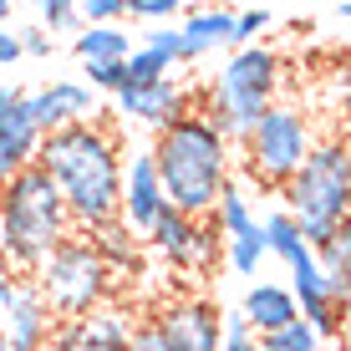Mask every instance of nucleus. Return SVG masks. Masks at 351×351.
<instances>
[{
    "label": "nucleus",
    "mask_w": 351,
    "mask_h": 351,
    "mask_svg": "<svg viewBox=\"0 0 351 351\" xmlns=\"http://www.w3.org/2000/svg\"><path fill=\"white\" fill-rule=\"evenodd\" d=\"M31 163L62 193L71 229L92 234V229L117 219V199H123V143L97 117L66 123L56 132H41Z\"/></svg>",
    "instance_id": "f257e3e1"
},
{
    "label": "nucleus",
    "mask_w": 351,
    "mask_h": 351,
    "mask_svg": "<svg viewBox=\"0 0 351 351\" xmlns=\"http://www.w3.org/2000/svg\"><path fill=\"white\" fill-rule=\"evenodd\" d=\"M148 158L168 209H178L184 219H209L219 193L229 189V138H219L199 112H184L153 132Z\"/></svg>",
    "instance_id": "f03ea898"
},
{
    "label": "nucleus",
    "mask_w": 351,
    "mask_h": 351,
    "mask_svg": "<svg viewBox=\"0 0 351 351\" xmlns=\"http://www.w3.org/2000/svg\"><path fill=\"white\" fill-rule=\"evenodd\" d=\"M66 234H77L66 219L62 193L36 163H26L0 189V260L21 275H36V265L51 255Z\"/></svg>",
    "instance_id": "7ed1b4c3"
},
{
    "label": "nucleus",
    "mask_w": 351,
    "mask_h": 351,
    "mask_svg": "<svg viewBox=\"0 0 351 351\" xmlns=\"http://www.w3.org/2000/svg\"><path fill=\"white\" fill-rule=\"evenodd\" d=\"M280 193L290 199L285 214L295 219V234L311 250H321L346 224V209H351V148H346V138L311 143L306 163L290 173V184Z\"/></svg>",
    "instance_id": "20e7f679"
},
{
    "label": "nucleus",
    "mask_w": 351,
    "mask_h": 351,
    "mask_svg": "<svg viewBox=\"0 0 351 351\" xmlns=\"http://www.w3.org/2000/svg\"><path fill=\"white\" fill-rule=\"evenodd\" d=\"M280 92V56L270 46H239L229 62L214 71V82H204L193 97V112L204 117L219 138H239Z\"/></svg>",
    "instance_id": "39448f33"
},
{
    "label": "nucleus",
    "mask_w": 351,
    "mask_h": 351,
    "mask_svg": "<svg viewBox=\"0 0 351 351\" xmlns=\"http://www.w3.org/2000/svg\"><path fill=\"white\" fill-rule=\"evenodd\" d=\"M31 280L41 290L51 321H77V316H87V311L107 306V295H112V270H107V260L92 250L87 234H66L51 255L36 265Z\"/></svg>",
    "instance_id": "423d86ee"
},
{
    "label": "nucleus",
    "mask_w": 351,
    "mask_h": 351,
    "mask_svg": "<svg viewBox=\"0 0 351 351\" xmlns=\"http://www.w3.org/2000/svg\"><path fill=\"white\" fill-rule=\"evenodd\" d=\"M311 143H316L311 117H306V107H295V102H270L255 123L239 132L245 168L260 178L265 189H275V193L290 184V173H295L300 163H306Z\"/></svg>",
    "instance_id": "0eeeda50"
},
{
    "label": "nucleus",
    "mask_w": 351,
    "mask_h": 351,
    "mask_svg": "<svg viewBox=\"0 0 351 351\" xmlns=\"http://www.w3.org/2000/svg\"><path fill=\"white\" fill-rule=\"evenodd\" d=\"M260 234H265V255H280V260L290 265V275H295V290H290L295 316L306 321L316 336H336V331H341V311H346V306L331 295L326 275L316 270V250L295 234V219L280 209V214H270V219L260 224Z\"/></svg>",
    "instance_id": "6e6552de"
},
{
    "label": "nucleus",
    "mask_w": 351,
    "mask_h": 351,
    "mask_svg": "<svg viewBox=\"0 0 351 351\" xmlns=\"http://www.w3.org/2000/svg\"><path fill=\"white\" fill-rule=\"evenodd\" d=\"M0 336H5V351H46V336H51V311L36 280L21 270L0 275Z\"/></svg>",
    "instance_id": "1a4fd4ad"
},
{
    "label": "nucleus",
    "mask_w": 351,
    "mask_h": 351,
    "mask_svg": "<svg viewBox=\"0 0 351 351\" xmlns=\"http://www.w3.org/2000/svg\"><path fill=\"white\" fill-rule=\"evenodd\" d=\"M112 112L123 123H138V128H168L173 117L193 112V92L184 87L178 77H163V82H138V87H123L112 92Z\"/></svg>",
    "instance_id": "9d476101"
},
{
    "label": "nucleus",
    "mask_w": 351,
    "mask_h": 351,
    "mask_svg": "<svg viewBox=\"0 0 351 351\" xmlns=\"http://www.w3.org/2000/svg\"><path fill=\"white\" fill-rule=\"evenodd\" d=\"M163 209H168V199H163L158 173H153V158H148V148H138L132 158H123V199H117V224H123L132 239H143L153 224H158Z\"/></svg>",
    "instance_id": "9b49d317"
},
{
    "label": "nucleus",
    "mask_w": 351,
    "mask_h": 351,
    "mask_svg": "<svg viewBox=\"0 0 351 351\" xmlns=\"http://www.w3.org/2000/svg\"><path fill=\"white\" fill-rule=\"evenodd\" d=\"M153 321H158L163 341L173 351H219L224 346L219 306H209V300H173V306H163Z\"/></svg>",
    "instance_id": "f8f14e48"
},
{
    "label": "nucleus",
    "mask_w": 351,
    "mask_h": 351,
    "mask_svg": "<svg viewBox=\"0 0 351 351\" xmlns=\"http://www.w3.org/2000/svg\"><path fill=\"white\" fill-rule=\"evenodd\" d=\"M26 112H31V123L41 132H56L66 123H87V117H97V92L87 87V82L56 77V82H46L41 92L26 97Z\"/></svg>",
    "instance_id": "ddd939ff"
},
{
    "label": "nucleus",
    "mask_w": 351,
    "mask_h": 351,
    "mask_svg": "<svg viewBox=\"0 0 351 351\" xmlns=\"http://www.w3.org/2000/svg\"><path fill=\"white\" fill-rule=\"evenodd\" d=\"M132 326H138V316H128L123 306H97L71 321V341H77V351H128Z\"/></svg>",
    "instance_id": "4468645a"
},
{
    "label": "nucleus",
    "mask_w": 351,
    "mask_h": 351,
    "mask_svg": "<svg viewBox=\"0 0 351 351\" xmlns=\"http://www.w3.org/2000/svg\"><path fill=\"white\" fill-rule=\"evenodd\" d=\"M239 316H245L250 336H265V331H280V326L295 321V300H290V285H275V280H260L245 290L239 300Z\"/></svg>",
    "instance_id": "2eb2a0df"
},
{
    "label": "nucleus",
    "mask_w": 351,
    "mask_h": 351,
    "mask_svg": "<svg viewBox=\"0 0 351 351\" xmlns=\"http://www.w3.org/2000/svg\"><path fill=\"white\" fill-rule=\"evenodd\" d=\"M229 31H234V16L219 5H204L193 10V16L178 26V46H184V62H199V56L219 51V46H229Z\"/></svg>",
    "instance_id": "dca6fc26"
},
{
    "label": "nucleus",
    "mask_w": 351,
    "mask_h": 351,
    "mask_svg": "<svg viewBox=\"0 0 351 351\" xmlns=\"http://www.w3.org/2000/svg\"><path fill=\"white\" fill-rule=\"evenodd\" d=\"M36 143H41V128L31 123V112H26V97L21 92H10V102L0 107V153H5L16 168H26L36 158Z\"/></svg>",
    "instance_id": "f3484780"
},
{
    "label": "nucleus",
    "mask_w": 351,
    "mask_h": 351,
    "mask_svg": "<svg viewBox=\"0 0 351 351\" xmlns=\"http://www.w3.org/2000/svg\"><path fill=\"white\" fill-rule=\"evenodd\" d=\"M71 51L82 56V66L87 62H128L132 56V36L123 26H82L77 41H71Z\"/></svg>",
    "instance_id": "a211bd4d"
},
{
    "label": "nucleus",
    "mask_w": 351,
    "mask_h": 351,
    "mask_svg": "<svg viewBox=\"0 0 351 351\" xmlns=\"http://www.w3.org/2000/svg\"><path fill=\"white\" fill-rule=\"evenodd\" d=\"M143 239H148V245L158 250L168 265H178V270H184V265H189V245H193V219H184L178 209H163L158 224H153Z\"/></svg>",
    "instance_id": "6ab92c4d"
},
{
    "label": "nucleus",
    "mask_w": 351,
    "mask_h": 351,
    "mask_svg": "<svg viewBox=\"0 0 351 351\" xmlns=\"http://www.w3.org/2000/svg\"><path fill=\"white\" fill-rule=\"evenodd\" d=\"M316 270L326 275V285H331V295L346 306V285H351V229L341 224L331 239L316 250Z\"/></svg>",
    "instance_id": "aec40b11"
},
{
    "label": "nucleus",
    "mask_w": 351,
    "mask_h": 351,
    "mask_svg": "<svg viewBox=\"0 0 351 351\" xmlns=\"http://www.w3.org/2000/svg\"><path fill=\"white\" fill-rule=\"evenodd\" d=\"M87 239H92L97 255L107 260V270H112V275H117V270H132V265H138V239H132L117 219H112V224H102V229H92Z\"/></svg>",
    "instance_id": "412c9836"
},
{
    "label": "nucleus",
    "mask_w": 351,
    "mask_h": 351,
    "mask_svg": "<svg viewBox=\"0 0 351 351\" xmlns=\"http://www.w3.org/2000/svg\"><path fill=\"white\" fill-rule=\"evenodd\" d=\"M214 224H219V234H224V239H239V234H250V229H255L260 219L250 214V199H245V193H239L234 184H229V189L219 193V204H214Z\"/></svg>",
    "instance_id": "4be33fe9"
},
{
    "label": "nucleus",
    "mask_w": 351,
    "mask_h": 351,
    "mask_svg": "<svg viewBox=\"0 0 351 351\" xmlns=\"http://www.w3.org/2000/svg\"><path fill=\"white\" fill-rule=\"evenodd\" d=\"M255 346L260 351H316L321 346V336L311 331L306 321H290V326H280V331H265V336H255Z\"/></svg>",
    "instance_id": "5701e85b"
},
{
    "label": "nucleus",
    "mask_w": 351,
    "mask_h": 351,
    "mask_svg": "<svg viewBox=\"0 0 351 351\" xmlns=\"http://www.w3.org/2000/svg\"><path fill=\"white\" fill-rule=\"evenodd\" d=\"M224 255L229 265H234V275H255L260 270V260H265V234H260V224L250 229V234H239V239H224Z\"/></svg>",
    "instance_id": "b1692460"
},
{
    "label": "nucleus",
    "mask_w": 351,
    "mask_h": 351,
    "mask_svg": "<svg viewBox=\"0 0 351 351\" xmlns=\"http://www.w3.org/2000/svg\"><path fill=\"white\" fill-rule=\"evenodd\" d=\"M123 71H128V87H138V82H163V77H173V62L158 56V51H148V46H138V51L123 62Z\"/></svg>",
    "instance_id": "393cba45"
},
{
    "label": "nucleus",
    "mask_w": 351,
    "mask_h": 351,
    "mask_svg": "<svg viewBox=\"0 0 351 351\" xmlns=\"http://www.w3.org/2000/svg\"><path fill=\"white\" fill-rule=\"evenodd\" d=\"M123 16H128V0H77L82 26H117Z\"/></svg>",
    "instance_id": "a878e982"
},
{
    "label": "nucleus",
    "mask_w": 351,
    "mask_h": 351,
    "mask_svg": "<svg viewBox=\"0 0 351 351\" xmlns=\"http://www.w3.org/2000/svg\"><path fill=\"white\" fill-rule=\"evenodd\" d=\"M178 10H184V0H128V16L148 21V26H168Z\"/></svg>",
    "instance_id": "bb28decb"
},
{
    "label": "nucleus",
    "mask_w": 351,
    "mask_h": 351,
    "mask_svg": "<svg viewBox=\"0 0 351 351\" xmlns=\"http://www.w3.org/2000/svg\"><path fill=\"white\" fill-rule=\"evenodd\" d=\"M82 71H87V87H92V92H123V87H128L123 62H87Z\"/></svg>",
    "instance_id": "cd10ccee"
},
{
    "label": "nucleus",
    "mask_w": 351,
    "mask_h": 351,
    "mask_svg": "<svg viewBox=\"0 0 351 351\" xmlns=\"http://www.w3.org/2000/svg\"><path fill=\"white\" fill-rule=\"evenodd\" d=\"M265 26H270V10H245V16H234V31H229V46H234V51H239V46H255V36L265 31Z\"/></svg>",
    "instance_id": "c85d7f7f"
},
{
    "label": "nucleus",
    "mask_w": 351,
    "mask_h": 351,
    "mask_svg": "<svg viewBox=\"0 0 351 351\" xmlns=\"http://www.w3.org/2000/svg\"><path fill=\"white\" fill-rule=\"evenodd\" d=\"M143 46H148V51H158V56H168L173 66H184V46H178V31H173V26L143 31Z\"/></svg>",
    "instance_id": "c756f323"
},
{
    "label": "nucleus",
    "mask_w": 351,
    "mask_h": 351,
    "mask_svg": "<svg viewBox=\"0 0 351 351\" xmlns=\"http://www.w3.org/2000/svg\"><path fill=\"white\" fill-rule=\"evenodd\" d=\"M128 351H173V346H168L163 341V331H158V321H138V326H132V341H128Z\"/></svg>",
    "instance_id": "7c9ffc66"
},
{
    "label": "nucleus",
    "mask_w": 351,
    "mask_h": 351,
    "mask_svg": "<svg viewBox=\"0 0 351 351\" xmlns=\"http://www.w3.org/2000/svg\"><path fill=\"white\" fill-rule=\"evenodd\" d=\"M16 41H21V56H51V36H46L41 26L16 31Z\"/></svg>",
    "instance_id": "2f4dec72"
},
{
    "label": "nucleus",
    "mask_w": 351,
    "mask_h": 351,
    "mask_svg": "<svg viewBox=\"0 0 351 351\" xmlns=\"http://www.w3.org/2000/svg\"><path fill=\"white\" fill-rule=\"evenodd\" d=\"M16 62H21V41H16V31L0 26V66H16Z\"/></svg>",
    "instance_id": "473e14b6"
},
{
    "label": "nucleus",
    "mask_w": 351,
    "mask_h": 351,
    "mask_svg": "<svg viewBox=\"0 0 351 351\" xmlns=\"http://www.w3.org/2000/svg\"><path fill=\"white\" fill-rule=\"evenodd\" d=\"M219 351H260V346H255V336H239V341H224Z\"/></svg>",
    "instance_id": "72a5a7b5"
},
{
    "label": "nucleus",
    "mask_w": 351,
    "mask_h": 351,
    "mask_svg": "<svg viewBox=\"0 0 351 351\" xmlns=\"http://www.w3.org/2000/svg\"><path fill=\"white\" fill-rule=\"evenodd\" d=\"M16 173H21V168H16V163H10V158H5V153H0V189H5V184H10V178H16Z\"/></svg>",
    "instance_id": "f704fd0d"
},
{
    "label": "nucleus",
    "mask_w": 351,
    "mask_h": 351,
    "mask_svg": "<svg viewBox=\"0 0 351 351\" xmlns=\"http://www.w3.org/2000/svg\"><path fill=\"white\" fill-rule=\"evenodd\" d=\"M5 21H10V0H0V26H5Z\"/></svg>",
    "instance_id": "c9c22d12"
},
{
    "label": "nucleus",
    "mask_w": 351,
    "mask_h": 351,
    "mask_svg": "<svg viewBox=\"0 0 351 351\" xmlns=\"http://www.w3.org/2000/svg\"><path fill=\"white\" fill-rule=\"evenodd\" d=\"M5 270H10V265H5V260H0V275H5Z\"/></svg>",
    "instance_id": "e433bc0d"
},
{
    "label": "nucleus",
    "mask_w": 351,
    "mask_h": 351,
    "mask_svg": "<svg viewBox=\"0 0 351 351\" xmlns=\"http://www.w3.org/2000/svg\"><path fill=\"white\" fill-rule=\"evenodd\" d=\"M0 351H5V336H0Z\"/></svg>",
    "instance_id": "4c0bfd02"
}]
</instances>
